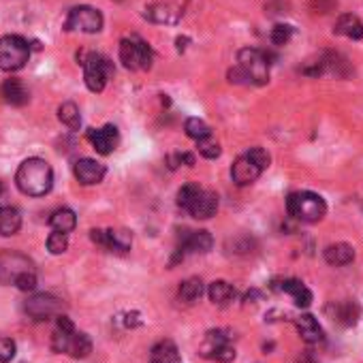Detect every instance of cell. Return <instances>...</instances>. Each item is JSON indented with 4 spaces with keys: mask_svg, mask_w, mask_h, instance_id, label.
<instances>
[{
    "mask_svg": "<svg viewBox=\"0 0 363 363\" xmlns=\"http://www.w3.org/2000/svg\"><path fill=\"white\" fill-rule=\"evenodd\" d=\"M15 184L28 197H43L54 186V171L43 158H28L19 165Z\"/></svg>",
    "mask_w": 363,
    "mask_h": 363,
    "instance_id": "obj_1",
    "label": "cell"
},
{
    "mask_svg": "<svg viewBox=\"0 0 363 363\" xmlns=\"http://www.w3.org/2000/svg\"><path fill=\"white\" fill-rule=\"evenodd\" d=\"M229 79L233 83H254L263 85L269 81V62L267 56L259 50H242L238 54V64L229 71Z\"/></svg>",
    "mask_w": 363,
    "mask_h": 363,
    "instance_id": "obj_2",
    "label": "cell"
},
{
    "mask_svg": "<svg viewBox=\"0 0 363 363\" xmlns=\"http://www.w3.org/2000/svg\"><path fill=\"white\" fill-rule=\"evenodd\" d=\"M52 349L56 353H67L73 359H83L92 353V342L85 333H79L69 316H58L56 331L52 335Z\"/></svg>",
    "mask_w": 363,
    "mask_h": 363,
    "instance_id": "obj_3",
    "label": "cell"
},
{
    "mask_svg": "<svg viewBox=\"0 0 363 363\" xmlns=\"http://www.w3.org/2000/svg\"><path fill=\"white\" fill-rule=\"evenodd\" d=\"M178 205L186 209L192 218L207 220L218 211V197L216 192L203 190L197 184H186L178 192Z\"/></svg>",
    "mask_w": 363,
    "mask_h": 363,
    "instance_id": "obj_4",
    "label": "cell"
},
{
    "mask_svg": "<svg viewBox=\"0 0 363 363\" xmlns=\"http://www.w3.org/2000/svg\"><path fill=\"white\" fill-rule=\"evenodd\" d=\"M287 209L293 218L302 222H318L327 214V205L323 197H318L316 192H293L287 199Z\"/></svg>",
    "mask_w": 363,
    "mask_h": 363,
    "instance_id": "obj_5",
    "label": "cell"
},
{
    "mask_svg": "<svg viewBox=\"0 0 363 363\" xmlns=\"http://www.w3.org/2000/svg\"><path fill=\"white\" fill-rule=\"evenodd\" d=\"M30 60V45L26 39L17 34H7L0 39V69L13 73L26 67Z\"/></svg>",
    "mask_w": 363,
    "mask_h": 363,
    "instance_id": "obj_6",
    "label": "cell"
},
{
    "mask_svg": "<svg viewBox=\"0 0 363 363\" xmlns=\"http://www.w3.org/2000/svg\"><path fill=\"white\" fill-rule=\"evenodd\" d=\"M81 67H83V79L88 90L92 92H103L107 81L114 75V62L101 54H85L81 56Z\"/></svg>",
    "mask_w": 363,
    "mask_h": 363,
    "instance_id": "obj_7",
    "label": "cell"
},
{
    "mask_svg": "<svg viewBox=\"0 0 363 363\" xmlns=\"http://www.w3.org/2000/svg\"><path fill=\"white\" fill-rule=\"evenodd\" d=\"M154 54L139 37H126L120 41V62L131 71H147L152 67Z\"/></svg>",
    "mask_w": 363,
    "mask_h": 363,
    "instance_id": "obj_8",
    "label": "cell"
},
{
    "mask_svg": "<svg viewBox=\"0 0 363 363\" xmlns=\"http://www.w3.org/2000/svg\"><path fill=\"white\" fill-rule=\"evenodd\" d=\"M103 28V15L98 9L92 7H75L69 11V17L64 21V30H77L85 34H94Z\"/></svg>",
    "mask_w": 363,
    "mask_h": 363,
    "instance_id": "obj_9",
    "label": "cell"
},
{
    "mask_svg": "<svg viewBox=\"0 0 363 363\" xmlns=\"http://www.w3.org/2000/svg\"><path fill=\"white\" fill-rule=\"evenodd\" d=\"M24 310H26V314L32 320H48L52 316H60L62 302H60L58 297L50 295V293H39V295H32L28 299Z\"/></svg>",
    "mask_w": 363,
    "mask_h": 363,
    "instance_id": "obj_10",
    "label": "cell"
},
{
    "mask_svg": "<svg viewBox=\"0 0 363 363\" xmlns=\"http://www.w3.org/2000/svg\"><path fill=\"white\" fill-rule=\"evenodd\" d=\"M201 355L211 361L229 363L235 359V349L229 344V338L222 331H209L205 335V342L201 344Z\"/></svg>",
    "mask_w": 363,
    "mask_h": 363,
    "instance_id": "obj_11",
    "label": "cell"
},
{
    "mask_svg": "<svg viewBox=\"0 0 363 363\" xmlns=\"http://www.w3.org/2000/svg\"><path fill=\"white\" fill-rule=\"evenodd\" d=\"M24 271H32V263L28 256L17 252H0V282H15V278Z\"/></svg>",
    "mask_w": 363,
    "mask_h": 363,
    "instance_id": "obj_12",
    "label": "cell"
},
{
    "mask_svg": "<svg viewBox=\"0 0 363 363\" xmlns=\"http://www.w3.org/2000/svg\"><path fill=\"white\" fill-rule=\"evenodd\" d=\"M90 238L94 244H98L101 248H107V250H118V252H124L131 248L133 244V238L128 231H116V229H94L90 231Z\"/></svg>",
    "mask_w": 363,
    "mask_h": 363,
    "instance_id": "obj_13",
    "label": "cell"
},
{
    "mask_svg": "<svg viewBox=\"0 0 363 363\" xmlns=\"http://www.w3.org/2000/svg\"><path fill=\"white\" fill-rule=\"evenodd\" d=\"M85 137H88V141L92 143V147L96 149L98 154L107 156L112 154L114 149L118 147V141H120V135H118V128L107 124L103 128H90L88 133H85Z\"/></svg>",
    "mask_w": 363,
    "mask_h": 363,
    "instance_id": "obj_14",
    "label": "cell"
},
{
    "mask_svg": "<svg viewBox=\"0 0 363 363\" xmlns=\"http://www.w3.org/2000/svg\"><path fill=\"white\" fill-rule=\"evenodd\" d=\"M261 174H263V169L254 163V158L248 152L244 156H240L231 167V178L238 186H248V184L256 182Z\"/></svg>",
    "mask_w": 363,
    "mask_h": 363,
    "instance_id": "obj_15",
    "label": "cell"
},
{
    "mask_svg": "<svg viewBox=\"0 0 363 363\" xmlns=\"http://www.w3.org/2000/svg\"><path fill=\"white\" fill-rule=\"evenodd\" d=\"M107 174L105 165L92 160V158H81L75 163V178L83 184V186H92L98 184Z\"/></svg>",
    "mask_w": 363,
    "mask_h": 363,
    "instance_id": "obj_16",
    "label": "cell"
},
{
    "mask_svg": "<svg viewBox=\"0 0 363 363\" xmlns=\"http://www.w3.org/2000/svg\"><path fill=\"white\" fill-rule=\"evenodd\" d=\"M214 240L207 231H186L182 233V240H180V250L182 252H207L211 250Z\"/></svg>",
    "mask_w": 363,
    "mask_h": 363,
    "instance_id": "obj_17",
    "label": "cell"
},
{
    "mask_svg": "<svg viewBox=\"0 0 363 363\" xmlns=\"http://www.w3.org/2000/svg\"><path fill=\"white\" fill-rule=\"evenodd\" d=\"M295 327H297L299 335H302V340L308 342V344H316V342L323 340V327L318 325V320L312 314L297 316L295 318Z\"/></svg>",
    "mask_w": 363,
    "mask_h": 363,
    "instance_id": "obj_18",
    "label": "cell"
},
{
    "mask_svg": "<svg viewBox=\"0 0 363 363\" xmlns=\"http://www.w3.org/2000/svg\"><path fill=\"white\" fill-rule=\"evenodd\" d=\"M0 96H3L5 103L13 105V107H21V105H26L30 94L26 90V85L21 83L19 79H7L3 83V88H0Z\"/></svg>",
    "mask_w": 363,
    "mask_h": 363,
    "instance_id": "obj_19",
    "label": "cell"
},
{
    "mask_svg": "<svg viewBox=\"0 0 363 363\" xmlns=\"http://www.w3.org/2000/svg\"><path fill=\"white\" fill-rule=\"evenodd\" d=\"M325 261L329 265H335V267H342V265H349L355 261V250L351 244H331L325 248Z\"/></svg>",
    "mask_w": 363,
    "mask_h": 363,
    "instance_id": "obj_20",
    "label": "cell"
},
{
    "mask_svg": "<svg viewBox=\"0 0 363 363\" xmlns=\"http://www.w3.org/2000/svg\"><path fill=\"white\" fill-rule=\"evenodd\" d=\"M149 363H182V355L171 340H163L149 353Z\"/></svg>",
    "mask_w": 363,
    "mask_h": 363,
    "instance_id": "obj_21",
    "label": "cell"
},
{
    "mask_svg": "<svg viewBox=\"0 0 363 363\" xmlns=\"http://www.w3.org/2000/svg\"><path fill=\"white\" fill-rule=\"evenodd\" d=\"M333 32L346 37V39H353V41H361L363 39V21L357 15H342L335 21Z\"/></svg>",
    "mask_w": 363,
    "mask_h": 363,
    "instance_id": "obj_22",
    "label": "cell"
},
{
    "mask_svg": "<svg viewBox=\"0 0 363 363\" xmlns=\"http://www.w3.org/2000/svg\"><path fill=\"white\" fill-rule=\"evenodd\" d=\"M280 289H282L287 295L293 297V302H295L297 308H308V306L312 304V293H310V289H306L304 282L295 280V278H289V280H284V282L280 284Z\"/></svg>",
    "mask_w": 363,
    "mask_h": 363,
    "instance_id": "obj_23",
    "label": "cell"
},
{
    "mask_svg": "<svg viewBox=\"0 0 363 363\" xmlns=\"http://www.w3.org/2000/svg\"><path fill=\"white\" fill-rule=\"evenodd\" d=\"M77 225V216H75V211L69 209V207H60L52 214V218H50V227L54 231H60V233H71Z\"/></svg>",
    "mask_w": 363,
    "mask_h": 363,
    "instance_id": "obj_24",
    "label": "cell"
},
{
    "mask_svg": "<svg viewBox=\"0 0 363 363\" xmlns=\"http://www.w3.org/2000/svg\"><path fill=\"white\" fill-rule=\"evenodd\" d=\"M19 227H21L19 211L11 205L0 207V235L9 238V235H15L19 231Z\"/></svg>",
    "mask_w": 363,
    "mask_h": 363,
    "instance_id": "obj_25",
    "label": "cell"
},
{
    "mask_svg": "<svg viewBox=\"0 0 363 363\" xmlns=\"http://www.w3.org/2000/svg\"><path fill=\"white\" fill-rule=\"evenodd\" d=\"M207 295H209V299H211L214 304L225 306V304H229L231 299L235 297V291H233V287H231L229 282H225V280H216V282H211V284H209Z\"/></svg>",
    "mask_w": 363,
    "mask_h": 363,
    "instance_id": "obj_26",
    "label": "cell"
},
{
    "mask_svg": "<svg viewBox=\"0 0 363 363\" xmlns=\"http://www.w3.org/2000/svg\"><path fill=\"white\" fill-rule=\"evenodd\" d=\"M58 118L64 126H69L71 131H77V128L81 126V114H79V107L75 103H62L58 110Z\"/></svg>",
    "mask_w": 363,
    "mask_h": 363,
    "instance_id": "obj_27",
    "label": "cell"
},
{
    "mask_svg": "<svg viewBox=\"0 0 363 363\" xmlns=\"http://www.w3.org/2000/svg\"><path fill=\"white\" fill-rule=\"evenodd\" d=\"M203 295V282L199 278H188L180 287V299L184 304H195L197 299Z\"/></svg>",
    "mask_w": 363,
    "mask_h": 363,
    "instance_id": "obj_28",
    "label": "cell"
},
{
    "mask_svg": "<svg viewBox=\"0 0 363 363\" xmlns=\"http://www.w3.org/2000/svg\"><path fill=\"white\" fill-rule=\"evenodd\" d=\"M184 131H186V135L190 139H195V141H201V139L211 135L209 126L203 120H199V118H188L186 124H184Z\"/></svg>",
    "mask_w": 363,
    "mask_h": 363,
    "instance_id": "obj_29",
    "label": "cell"
},
{
    "mask_svg": "<svg viewBox=\"0 0 363 363\" xmlns=\"http://www.w3.org/2000/svg\"><path fill=\"white\" fill-rule=\"evenodd\" d=\"M357 316H359V310L351 302H344V304H338L335 306V316L333 318H338L342 325H355L357 323Z\"/></svg>",
    "mask_w": 363,
    "mask_h": 363,
    "instance_id": "obj_30",
    "label": "cell"
},
{
    "mask_svg": "<svg viewBox=\"0 0 363 363\" xmlns=\"http://www.w3.org/2000/svg\"><path fill=\"white\" fill-rule=\"evenodd\" d=\"M69 248V238L67 233H60V231H54L50 238H48V250L52 254H62L64 250Z\"/></svg>",
    "mask_w": 363,
    "mask_h": 363,
    "instance_id": "obj_31",
    "label": "cell"
},
{
    "mask_svg": "<svg viewBox=\"0 0 363 363\" xmlns=\"http://www.w3.org/2000/svg\"><path fill=\"white\" fill-rule=\"evenodd\" d=\"M197 143H199V154L201 156H205V158H218L220 156V143L214 139L211 135L201 139V141H197Z\"/></svg>",
    "mask_w": 363,
    "mask_h": 363,
    "instance_id": "obj_32",
    "label": "cell"
},
{
    "mask_svg": "<svg viewBox=\"0 0 363 363\" xmlns=\"http://www.w3.org/2000/svg\"><path fill=\"white\" fill-rule=\"evenodd\" d=\"M291 37H293V28L287 26V24L273 26V28H271V34H269V39H271L273 45H287V43L291 41Z\"/></svg>",
    "mask_w": 363,
    "mask_h": 363,
    "instance_id": "obj_33",
    "label": "cell"
},
{
    "mask_svg": "<svg viewBox=\"0 0 363 363\" xmlns=\"http://www.w3.org/2000/svg\"><path fill=\"white\" fill-rule=\"evenodd\" d=\"M13 284H15L19 291H24V293L34 291V289H37V276H34V271H24V273H19V276L15 278Z\"/></svg>",
    "mask_w": 363,
    "mask_h": 363,
    "instance_id": "obj_34",
    "label": "cell"
},
{
    "mask_svg": "<svg viewBox=\"0 0 363 363\" xmlns=\"http://www.w3.org/2000/svg\"><path fill=\"white\" fill-rule=\"evenodd\" d=\"M15 357V342L11 338H0V363H9Z\"/></svg>",
    "mask_w": 363,
    "mask_h": 363,
    "instance_id": "obj_35",
    "label": "cell"
},
{
    "mask_svg": "<svg viewBox=\"0 0 363 363\" xmlns=\"http://www.w3.org/2000/svg\"><path fill=\"white\" fill-rule=\"evenodd\" d=\"M248 154H250V156L254 158V163H256V165H259V167H261L263 171H265V169L269 167V160H271V158H269V154L265 152V149H263V147H250V149H248Z\"/></svg>",
    "mask_w": 363,
    "mask_h": 363,
    "instance_id": "obj_36",
    "label": "cell"
}]
</instances>
